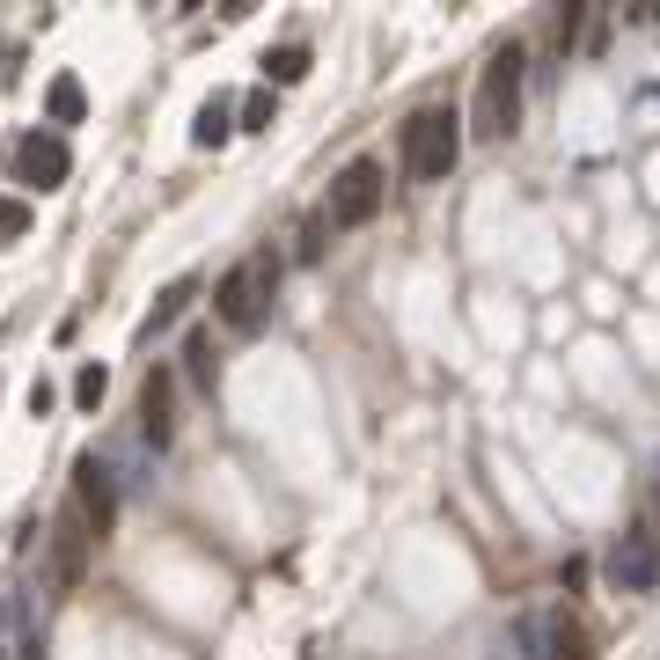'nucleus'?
<instances>
[{
	"label": "nucleus",
	"mask_w": 660,
	"mask_h": 660,
	"mask_svg": "<svg viewBox=\"0 0 660 660\" xmlns=\"http://www.w3.org/2000/svg\"><path fill=\"white\" fill-rule=\"evenodd\" d=\"M580 15H587L580 0H565V8H558V51H572V45H580Z\"/></svg>",
	"instance_id": "obj_19"
},
{
	"label": "nucleus",
	"mask_w": 660,
	"mask_h": 660,
	"mask_svg": "<svg viewBox=\"0 0 660 660\" xmlns=\"http://www.w3.org/2000/svg\"><path fill=\"white\" fill-rule=\"evenodd\" d=\"M521 81H529V51L507 37L485 59V73H477V103H470V132L477 140H507L513 125H521Z\"/></svg>",
	"instance_id": "obj_1"
},
{
	"label": "nucleus",
	"mask_w": 660,
	"mask_h": 660,
	"mask_svg": "<svg viewBox=\"0 0 660 660\" xmlns=\"http://www.w3.org/2000/svg\"><path fill=\"white\" fill-rule=\"evenodd\" d=\"M30 228H37V206L15 198V192H0V243H23Z\"/></svg>",
	"instance_id": "obj_15"
},
{
	"label": "nucleus",
	"mask_w": 660,
	"mask_h": 660,
	"mask_svg": "<svg viewBox=\"0 0 660 660\" xmlns=\"http://www.w3.org/2000/svg\"><path fill=\"white\" fill-rule=\"evenodd\" d=\"M103 396H111V374H103V367L89 360V367H81V374H73V404H81V412H96Z\"/></svg>",
	"instance_id": "obj_18"
},
{
	"label": "nucleus",
	"mask_w": 660,
	"mask_h": 660,
	"mask_svg": "<svg viewBox=\"0 0 660 660\" xmlns=\"http://www.w3.org/2000/svg\"><path fill=\"white\" fill-rule=\"evenodd\" d=\"M653 580H660V551H653L646 529H632V536L610 551V587L616 594H653Z\"/></svg>",
	"instance_id": "obj_8"
},
{
	"label": "nucleus",
	"mask_w": 660,
	"mask_h": 660,
	"mask_svg": "<svg viewBox=\"0 0 660 660\" xmlns=\"http://www.w3.org/2000/svg\"><path fill=\"white\" fill-rule=\"evenodd\" d=\"M192 293H198V279H176V287H162V301H154V316H147V331H170L184 309H192Z\"/></svg>",
	"instance_id": "obj_16"
},
{
	"label": "nucleus",
	"mask_w": 660,
	"mask_h": 660,
	"mask_svg": "<svg viewBox=\"0 0 660 660\" xmlns=\"http://www.w3.org/2000/svg\"><path fill=\"white\" fill-rule=\"evenodd\" d=\"M309 45H271L265 51V89H293V81H309Z\"/></svg>",
	"instance_id": "obj_12"
},
{
	"label": "nucleus",
	"mask_w": 660,
	"mask_h": 660,
	"mask_svg": "<svg viewBox=\"0 0 660 660\" xmlns=\"http://www.w3.org/2000/svg\"><path fill=\"white\" fill-rule=\"evenodd\" d=\"M235 118H243V132H271V118H279V96H271V89H250V96L235 103Z\"/></svg>",
	"instance_id": "obj_17"
},
{
	"label": "nucleus",
	"mask_w": 660,
	"mask_h": 660,
	"mask_svg": "<svg viewBox=\"0 0 660 660\" xmlns=\"http://www.w3.org/2000/svg\"><path fill=\"white\" fill-rule=\"evenodd\" d=\"M184 374H192L198 396H213V338H206V331H192V338H184Z\"/></svg>",
	"instance_id": "obj_14"
},
{
	"label": "nucleus",
	"mask_w": 660,
	"mask_h": 660,
	"mask_svg": "<svg viewBox=\"0 0 660 660\" xmlns=\"http://www.w3.org/2000/svg\"><path fill=\"white\" fill-rule=\"evenodd\" d=\"M390 198V170L374 154H352L338 176H331V228H367Z\"/></svg>",
	"instance_id": "obj_4"
},
{
	"label": "nucleus",
	"mask_w": 660,
	"mask_h": 660,
	"mask_svg": "<svg viewBox=\"0 0 660 660\" xmlns=\"http://www.w3.org/2000/svg\"><path fill=\"white\" fill-rule=\"evenodd\" d=\"M170 390H176L170 367H147V382H140V426H147L154 448H170Z\"/></svg>",
	"instance_id": "obj_10"
},
{
	"label": "nucleus",
	"mask_w": 660,
	"mask_h": 660,
	"mask_svg": "<svg viewBox=\"0 0 660 660\" xmlns=\"http://www.w3.org/2000/svg\"><path fill=\"white\" fill-rule=\"evenodd\" d=\"M67 507L89 521V536H96V543L118 529V485H111V470H103L96 455H81V463H73V499H67Z\"/></svg>",
	"instance_id": "obj_5"
},
{
	"label": "nucleus",
	"mask_w": 660,
	"mask_h": 660,
	"mask_svg": "<svg viewBox=\"0 0 660 660\" xmlns=\"http://www.w3.org/2000/svg\"><path fill=\"white\" fill-rule=\"evenodd\" d=\"M463 162V118L448 111V103H426L404 118V170L418 184H448V170Z\"/></svg>",
	"instance_id": "obj_3"
},
{
	"label": "nucleus",
	"mask_w": 660,
	"mask_h": 660,
	"mask_svg": "<svg viewBox=\"0 0 660 660\" xmlns=\"http://www.w3.org/2000/svg\"><path fill=\"white\" fill-rule=\"evenodd\" d=\"M45 118L51 125H81V118H89V96H81V81H73V73H59V81L45 89Z\"/></svg>",
	"instance_id": "obj_13"
},
{
	"label": "nucleus",
	"mask_w": 660,
	"mask_h": 660,
	"mask_svg": "<svg viewBox=\"0 0 660 660\" xmlns=\"http://www.w3.org/2000/svg\"><path fill=\"white\" fill-rule=\"evenodd\" d=\"M51 404H59V390H51V382H30V418H45Z\"/></svg>",
	"instance_id": "obj_20"
},
{
	"label": "nucleus",
	"mask_w": 660,
	"mask_h": 660,
	"mask_svg": "<svg viewBox=\"0 0 660 660\" xmlns=\"http://www.w3.org/2000/svg\"><path fill=\"white\" fill-rule=\"evenodd\" d=\"M521 638H529V646H543V660H594L587 624H580V616H565V610L529 616V624H521Z\"/></svg>",
	"instance_id": "obj_7"
},
{
	"label": "nucleus",
	"mask_w": 660,
	"mask_h": 660,
	"mask_svg": "<svg viewBox=\"0 0 660 660\" xmlns=\"http://www.w3.org/2000/svg\"><path fill=\"white\" fill-rule=\"evenodd\" d=\"M73 176V154L59 132H23V147H15V184H30V192H59Z\"/></svg>",
	"instance_id": "obj_6"
},
{
	"label": "nucleus",
	"mask_w": 660,
	"mask_h": 660,
	"mask_svg": "<svg viewBox=\"0 0 660 660\" xmlns=\"http://www.w3.org/2000/svg\"><path fill=\"white\" fill-rule=\"evenodd\" d=\"M271 287H279V257H271V250H257V257H243V265L220 271L213 316L228 323V331L257 338V331H265V316H271Z\"/></svg>",
	"instance_id": "obj_2"
},
{
	"label": "nucleus",
	"mask_w": 660,
	"mask_h": 660,
	"mask_svg": "<svg viewBox=\"0 0 660 660\" xmlns=\"http://www.w3.org/2000/svg\"><path fill=\"white\" fill-rule=\"evenodd\" d=\"M653 536H660V529H653ZM653 551H660V543H653Z\"/></svg>",
	"instance_id": "obj_21"
},
{
	"label": "nucleus",
	"mask_w": 660,
	"mask_h": 660,
	"mask_svg": "<svg viewBox=\"0 0 660 660\" xmlns=\"http://www.w3.org/2000/svg\"><path fill=\"white\" fill-rule=\"evenodd\" d=\"M89 521H81V513H59V543H51V580L59 587H81V572H89Z\"/></svg>",
	"instance_id": "obj_9"
},
{
	"label": "nucleus",
	"mask_w": 660,
	"mask_h": 660,
	"mask_svg": "<svg viewBox=\"0 0 660 660\" xmlns=\"http://www.w3.org/2000/svg\"><path fill=\"white\" fill-rule=\"evenodd\" d=\"M228 132H243V125H235V103H228V96H206V103H198L192 140L198 147H228Z\"/></svg>",
	"instance_id": "obj_11"
}]
</instances>
